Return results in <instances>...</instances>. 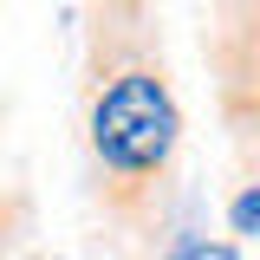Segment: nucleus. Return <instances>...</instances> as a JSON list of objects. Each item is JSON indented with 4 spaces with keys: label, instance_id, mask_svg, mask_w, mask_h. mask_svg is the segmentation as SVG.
<instances>
[{
    "label": "nucleus",
    "instance_id": "f257e3e1",
    "mask_svg": "<svg viewBox=\"0 0 260 260\" xmlns=\"http://www.w3.org/2000/svg\"><path fill=\"white\" fill-rule=\"evenodd\" d=\"M85 182L124 260H162L182 234V98L156 0H85Z\"/></svg>",
    "mask_w": 260,
    "mask_h": 260
},
{
    "label": "nucleus",
    "instance_id": "20e7f679",
    "mask_svg": "<svg viewBox=\"0 0 260 260\" xmlns=\"http://www.w3.org/2000/svg\"><path fill=\"white\" fill-rule=\"evenodd\" d=\"M254 215H260V182H241V189H234V202H228V228H234L228 241H234V247L254 234Z\"/></svg>",
    "mask_w": 260,
    "mask_h": 260
},
{
    "label": "nucleus",
    "instance_id": "7ed1b4c3",
    "mask_svg": "<svg viewBox=\"0 0 260 260\" xmlns=\"http://www.w3.org/2000/svg\"><path fill=\"white\" fill-rule=\"evenodd\" d=\"M162 260H241V247H234V241H195V234H176V241L162 247Z\"/></svg>",
    "mask_w": 260,
    "mask_h": 260
},
{
    "label": "nucleus",
    "instance_id": "f03ea898",
    "mask_svg": "<svg viewBox=\"0 0 260 260\" xmlns=\"http://www.w3.org/2000/svg\"><path fill=\"white\" fill-rule=\"evenodd\" d=\"M208 65L221 98L228 137L241 156V182H254V124H260V0H215L208 20Z\"/></svg>",
    "mask_w": 260,
    "mask_h": 260
}]
</instances>
